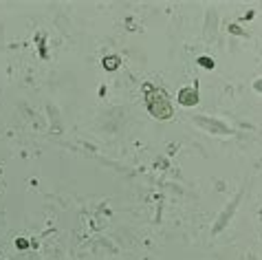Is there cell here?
I'll use <instances>...</instances> for the list:
<instances>
[{
    "label": "cell",
    "instance_id": "cell-1",
    "mask_svg": "<svg viewBox=\"0 0 262 260\" xmlns=\"http://www.w3.org/2000/svg\"><path fill=\"white\" fill-rule=\"evenodd\" d=\"M145 104H148L150 113L159 119H167L172 117V104L167 95L161 89H155V86H145Z\"/></svg>",
    "mask_w": 262,
    "mask_h": 260
}]
</instances>
